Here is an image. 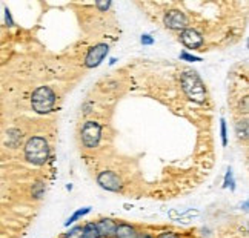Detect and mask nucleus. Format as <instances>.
Here are the masks:
<instances>
[{
  "label": "nucleus",
  "mask_w": 249,
  "mask_h": 238,
  "mask_svg": "<svg viewBox=\"0 0 249 238\" xmlns=\"http://www.w3.org/2000/svg\"><path fill=\"white\" fill-rule=\"evenodd\" d=\"M180 85L185 95L196 103H203L206 100V88L198 77V74L193 69H186L180 75Z\"/></svg>",
  "instance_id": "f257e3e1"
},
{
  "label": "nucleus",
  "mask_w": 249,
  "mask_h": 238,
  "mask_svg": "<svg viewBox=\"0 0 249 238\" xmlns=\"http://www.w3.org/2000/svg\"><path fill=\"white\" fill-rule=\"evenodd\" d=\"M25 158L28 163L34 166H43L48 158H50V145H48L46 138L40 136H34L25 143Z\"/></svg>",
  "instance_id": "f03ea898"
},
{
  "label": "nucleus",
  "mask_w": 249,
  "mask_h": 238,
  "mask_svg": "<svg viewBox=\"0 0 249 238\" xmlns=\"http://www.w3.org/2000/svg\"><path fill=\"white\" fill-rule=\"evenodd\" d=\"M55 104V92L50 86H39L33 91L31 106L37 114L51 112Z\"/></svg>",
  "instance_id": "7ed1b4c3"
},
{
  "label": "nucleus",
  "mask_w": 249,
  "mask_h": 238,
  "mask_svg": "<svg viewBox=\"0 0 249 238\" xmlns=\"http://www.w3.org/2000/svg\"><path fill=\"white\" fill-rule=\"evenodd\" d=\"M80 138H82V145L86 149H94L99 146L100 138H102V126L100 123L88 120L83 125L82 132H80Z\"/></svg>",
  "instance_id": "20e7f679"
},
{
  "label": "nucleus",
  "mask_w": 249,
  "mask_h": 238,
  "mask_svg": "<svg viewBox=\"0 0 249 238\" xmlns=\"http://www.w3.org/2000/svg\"><path fill=\"white\" fill-rule=\"evenodd\" d=\"M97 183L102 189L108 192H122L123 190V180L114 170H102L97 174Z\"/></svg>",
  "instance_id": "39448f33"
},
{
  "label": "nucleus",
  "mask_w": 249,
  "mask_h": 238,
  "mask_svg": "<svg viewBox=\"0 0 249 238\" xmlns=\"http://www.w3.org/2000/svg\"><path fill=\"white\" fill-rule=\"evenodd\" d=\"M163 23L168 30H172V31H183L186 28H189V20L188 17L185 16V13L178 11V9H171L165 14V18H163Z\"/></svg>",
  "instance_id": "423d86ee"
},
{
  "label": "nucleus",
  "mask_w": 249,
  "mask_h": 238,
  "mask_svg": "<svg viewBox=\"0 0 249 238\" xmlns=\"http://www.w3.org/2000/svg\"><path fill=\"white\" fill-rule=\"evenodd\" d=\"M109 54V46L107 43H97L92 46L85 57V66L86 68H97V66L105 60V57Z\"/></svg>",
  "instance_id": "0eeeda50"
},
{
  "label": "nucleus",
  "mask_w": 249,
  "mask_h": 238,
  "mask_svg": "<svg viewBox=\"0 0 249 238\" xmlns=\"http://www.w3.org/2000/svg\"><path fill=\"white\" fill-rule=\"evenodd\" d=\"M180 40L186 48H189V50H198V48H202L205 43L203 35L197 30H194V28H186V30L181 31Z\"/></svg>",
  "instance_id": "6e6552de"
},
{
  "label": "nucleus",
  "mask_w": 249,
  "mask_h": 238,
  "mask_svg": "<svg viewBox=\"0 0 249 238\" xmlns=\"http://www.w3.org/2000/svg\"><path fill=\"white\" fill-rule=\"evenodd\" d=\"M95 226H97V231L100 238H114V234H116V227H117V221L112 220V218H99L95 221Z\"/></svg>",
  "instance_id": "1a4fd4ad"
},
{
  "label": "nucleus",
  "mask_w": 249,
  "mask_h": 238,
  "mask_svg": "<svg viewBox=\"0 0 249 238\" xmlns=\"http://www.w3.org/2000/svg\"><path fill=\"white\" fill-rule=\"evenodd\" d=\"M137 234H139L137 226L126 223V221H120L117 223L114 238H137Z\"/></svg>",
  "instance_id": "9d476101"
},
{
  "label": "nucleus",
  "mask_w": 249,
  "mask_h": 238,
  "mask_svg": "<svg viewBox=\"0 0 249 238\" xmlns=\"http://www.w3.org/2000/svg\"><path fill=\"white\" fill-rule=\"evenodd\" d=\"M91 206H85V207H80V209H77V211H75L70 218H68V220H66L65 221V226L66 227H70L71 224H74V223H77V221H80L82 220V218L83 217H86V215H88L89 212H91Z\"/></svg>",
  "instance_id": "9b49d317"
},
{
  "label": "nucleus",
  "mask_w": 249,
  "mask_h": 238,
  "mask_svg": "<svg viewBox=\"0 0 249 238\" xmlns=\"http://www.w3.org/2000/svg\"><path fill=\"white\" fill-rule=\"evenodd\" d=\"M82 229H83V238H100L95 221H88L82 224Z\"/></svg>",
  "instance_id": "f8f14e48"
},
{
  "label": "nucleus",
  "mask_w": 249,
  "mask_h": 238,
  "mask_svg": "<svg viewBox=\"0 0 249 238\" xmlns=\"http://www.w3.org/2000/svg\"><path fill=\"white\" fill-rule=\"evenodd\" d=\"M6 143H8V146H11V148H16L18 146V143H20L22 140V132L18 131V129H9L6 132Z\"/></svg>",
  "instance_id": "ddd939ff"
},
{
  "label": "nucleus",
  "mask_w": 249,
  "mask_h": 238,
  "mask_svg": "<svg viewBox=\"0 0 249 238\" xmlns=\"http://www.w3.org/2000/svg\"><path fill=\"white\" fill-rule=\"evenodd\" d=\"M46 192V186L43 182H36L33 186H31V197L34 200H40Z\"/></svg>",
  "instance_id": "4468645a"
},
{
  "label": "nucleus",
  "mask_w": 249,
  "mask_h": 238,
  "mask_svg": "<svg viewBox=\"0 0 249 238\" xmlns=\"http://www.w3.org/2000/svg\"><path fill=\"white\" fill-rule=\"evenodd\" d=\"M235 134L240 140L248 138V121L246 120H238L235 123Z\"/></svg>",
  "instance_id": "2eb2a0df"
},
{
  "label": "nucleus",
  "mask_w": 249,
  "mask_h": 238,
  "mask_svg": "<svg viewBox=\"0 0 249 238\" xmlns=\"http://www.w3.org/2000/svg\"><path fill=\"white\" fill-rule=\"evenodd\" d=\"M63 238H83L82 224H75V226L70 227V231H66L63 234Z\"/></svg>",
  "instance_id": "dca6fc26"
},
{
  "label": "nucleus",
  "mask_w": 249,
  "mask_h": 238,
  "mask_svg": "<svg viewBox=\"0 0 249 238\" xmlns=\"http://www.w3.org/2000/svg\"><path fill=\"white\" fill-rule=\"evenodd\" d=\"M223 187H231V190L235 189V180H234V174H232V169L231 168H228V170H226Z\"/></svg>",
  "instance_id": "f3484780"
},
{
  "label": "nucleus",
  "mask_w": 249,
  "mask_h": 238,
  "mask_svg": "<svg viewBox=\"0 0 249 238\" xmlns=\"http://www.w3.org/2000/svg\"><path fill=\"white\" fill-rule=\"evenodd\" d=\"M3 23H5V26H8V28L16 26V22H14V18H13V14H11V11H9V8H8V6H5V9H3Z\"/></svg>",
  "instance_id": "a211bd4d"
},
{
  "label": "nucleus",
  "mask_w": 249,
  "mask_h": 238,
  "mask_svg": "<svg viewBox=\"0 0 249 238\" xmlns=\"http://www.w3.org/2000/svg\"><path fill=\"white\" fill-rule=\"evenodd\" d=\"M220 134H222L223 146H226L228 145V136H226V121H225V119L220 120Z\"/></svg>",
  "instance_id": "6ab92c4d"
},
{
  "label": "nucleus",
  "mask_w": 249,
  "mask_h": 238,
  "mask_svg": "<svg viewBox=\"0 0 249 238\" xmlns=\"http://www.w3.org/2000/svg\"><path fill=\"white\" fill-rule=\"evenodd\" d=\"M180 59L185 60V62H202L200 57L193 55V54H188V52H180Z\"/></svg>",
  "instance_id": "aec40b11"
},
{
  "label": "nucleus",
  "mask_w": 249,
  "mask_h": 238,
  "mask_svg": "<svg viewBox=\"0 0 249 238\" xmlns=\"http://www.w3.org/2000/svg\"><path fill=\"white\" fill-rule=\"evenodd\" d=\"M111 5H112V2H109V0H108V2H95V6L99 8L100 13H107L108 9L111 8Z\"/></svg>",
  "instance_id": "412c9836"
},
{
  "label": "nucleus",
  "mask_w": 249,
  "mask_h": 238,
  "mask_svg": "<svg viewBox=\"0 0 249 238\" xmlns=\"http://www.w3.org/2000/svg\"><path fill=\"white\" fill-rule=\"evenodd\" d=\"M156 238H180V235L172 232V231H163V232H160Z\"/></svg>",
  "instance_id": "4be33fe9"
},
{
  "label": "nucleus",
  "mask_w": 249,
  "mask_h": 238,
  "mask_svg": "<svg viewBox=\"0 0 249 238\" xmlns=\"http://www.w3.org/2000/svg\"><path fill=\"white\" fill-rule=\"evenodd\" d=\"M140 42H142V45H146V46H149V45H154V39L149 35V34H143L142 35V39H140Z\"/></svg>",
  "instance_id": "5701e85b"
},
{
  "label": "nucleus",
  "mask_w": 249,
  "mask_h": 238,
  "mask_svg": "<svg viewBox=\"0 0 249 238\" xmlns=\"http://www.w3.org/2000/svg\"><path fill=\"white\" fill-rule=\"evenodd\" d=\"M137 238H156V235L149 232V231H139Z\"/></svg>",
  "instance_id": "b1692460"
},
{
  "label": "nucleus",
  "mask_w": 249,
  "mask_h": 238,
  "mask_svg": "<svg viewBox=\"0 0 249 238\" xmlns=\"http://www.w3.org/2000/svg\"><path fill=\"white\" fill-rule=\"evenodd\" d=\"M243 211H245V212H248V202H245V203H243Z\"/></svg>",
  "instance_id": "393cba45"
}]
</instances>
